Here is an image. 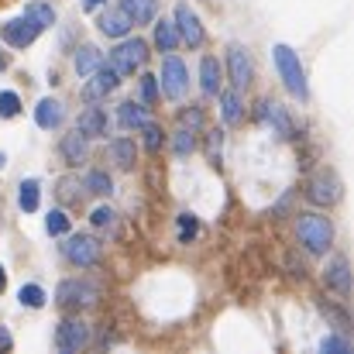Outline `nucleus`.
Listing matches in <instances>:
<instances>
[{
	"label": "nucleus",
	"instance_id": "f257e3e1",
	"mask_svg": "<svg viewBox=\"0 0 354 354\" xmlns=\"http://www.w3.org/2000/svg\"><path fill=\"white\" fill-rule=\"evenodd\" d=\"M296 237L299 244L310 251V254H324L334 241V224L330 217L324 214H299V224H296Z\"/></svg>",
	"mask_w": 354,
	"mask_h": 354
},
{
	"label": "nucleus",
	"instance_id": "f03ea898",
	"mask_svg": "<svg viewBox=\"0 0 354 354\" xmlns=\"http://www.w3.org/2000/svg\"><path fill=\"white\" fill-rule=\"evenodd\" d=\"M272 59H275V69H279V76H282L286 90H289L292 97L306 100V97H310V86H306V73H303L299 52H292L289 45H275Z\"/></svg>",
	"mask_w": 354,
	"mask_h": 354
},
{
	"label": "nucleus",
	"instance_id": "7ed1b4c3",
	"mask_svg": "<svg viewBox=\"0 0 354 354\" xmlns=\"http://www.w3.org/2000/svg\"><path fill=\"white\" fill-rule=\"evenodd\" d=\"M62 258L76 268H93L100 258H104V244L93 234H69L62 244H59Z\"/></svg>",
	"mask_w": 354,
	"mask_h": 354
},
{
	"label": "nucleus",
	"instance_id": "20e7f679",
	"mask_svg": "<svg viewBox=\"0 0 354 354\" xmlns=\"http://www.w3.org/2000/svg\"><path fill=\"white\" fill-rule=\"evenodd\" d=\"M100 299V289L90 282V279H66V282H59V289H55V303L62 306V310H86V306H93Z\"/></svg>",
	"mask_w": 354,
	"mask_h": 354
},
{
	"label": "nucleus",
	"instance_id": "39448f33",
	"mask_svg": "<svg viewBox=\"0 0 354 354\" xmlns=\"http://www.w3.org/2000/svg\"><path fill=\"white\" fill-rule=\"evenodd\" d=\"M148 62V45L141 41V38H120V45L111 52V69L118 73V76H134L141 66Z\"/></svg>",
	"mask_w": 354,
	"mask_h": 354
},
{
	"label": "nucleus",
	"instance_id": "423d86ee",
	"mask_svg": "<svg viewBox=\"0 0 354 354\" xmlns=\"http://www.w3.org/2000/svg\"><path fill=\"white\" fill-rule=\"evenodd\" d=\"M155 80H158V90H162L169 100H183L186 90H189V69H186L183 59L172 55V52L162 59V73H158Z\"/></svg>",
	"mask_w": 354,
	"mask_h": 354
},
{
	"label": "nucleus",
	"instance_id": "0eeeda50",
	"mask_svg": "<svg viewBox=\"0 0 354 354\" xmlns=\"http://www.w3.org/2000/svg\"><path fill=\"white\" fill-rule=\"evenodd\" d=\"M341 179L334 176V172H327V169H320L310 183H306V200L313 203V207H334L337 200H341Z\"/></svg>",
	"mask_w": 354,
	"mask_h": 354
},
{
	"label": "nucleus",
	"instance_id": "6e6552de",
	"mask_svg": "<svg viewBox=\"0 0 354 354\" xmlns=\"http://www.w3.org/2000/svg\"><path fill=\"white\" fill-rule=\"evenodd\" d=\"M227 80H231L234 90H248L251 80H254V62H251V55L241 41L227 45Z\"/></svg>",
	"mask_w": 354,
	"mask_h": 354
},
{
	"label": "nucleus",
	"instance_id": "1a4fd4ad",
	"mask_svg": "<svg viewBox=\"0 0 354 354\" xmlns=\"http://www.w3.org/2000/svg\"><path fill=\"white\" fill-rule=\"evenodd\" d=\"M90 344V327L80 320V317H69L55 327V348L62 354H76Z\"/></svg>",
	"mask_w": 354,
	"mask_h": 354
},
{
	"label": "nucleus",
	"instance_id": "9d476101",
	"mask_svg": "<svg viewBox=\"0 0 354 354\" xmlns=\"http://www.w3.org/2000/svg\"><path fill=\"white\" fill-rule=\"evenodd\" d=\"M38 35H41V28H38L31 17H24V14L0 24V38H3L10 48H28V45H35Z\"/></svg>",
	"mask_w": 354,
	"mask_h": 354
},
{
	"label": "nucleus",
	"instance_id": "9b49d317",
	"mask_svg": "<svg viewBox=\"0 0 354 354\" xmlns=\"http://www.w3.org/2000/svg\"><path fill=\"white\" fill-rule=\"evenodd\" d=\"M176 31H179V38H183L189 48H200V45L207 41V31H203V24H200V14H196L189 3H176Z\"/></svg>",
	"mask_w": 354,
	"mask_h": 354
},
{
	"label": "nucleus",
	"instance_id": "f8f14e48",
	"mask_svg": "<svg viewBox=\"0 0 354 354\" xmlns=\"http://www.w3.org/2000/svg\"><path fill=\"white\" fill-rule=\"evenodd\" d=\"M93 80L83 86V100H90V104H97V100H107L114 90H118V83H120V76L111 69V66H97L93 73H90Z\"/></svg>",
	"mask_w": 354,
	"mask_h": 354
},
{
	"label": "nucleus",
	"instance_id": "ddd939ff",
	"mask_svg": "<svg viewBox=\"0 0 354 354\" xmlns=\"http://www.w3.org/2000/svg\"><path fill=\"white\" fill-rule=\"evenodd\" d=\"M76 131L90 141V138H107L111 134V118L104 107H86L80 118H76Z\"/></svg>",
	"mask_w": 354,
	"mask_h": 354
},
{
	"label": "nucleus",
	"instance_id": "4468645a",
	"mask_svg": "<svg viewBox=\"0 0 354 354\" xmlns=\"http://www.w3.org/2000/svg\"><path fill=\"white\" fill-rule=\"evenodd\" d=\"M324 282H327V289H334V292H341V296L351 292V268H348V258H344V254H337V258L327 265Z\"/></svg>",
	"mask_w": 354,
	"mask_h": 354
},
{
	"label": "nucleus",
	"instance_id": "2eb2a0df",
	"mask_svg": "<svg viewBox=\"0 0 354 354\" xmlns=\"http://www.w3.org/2000/svg\"><path fill=\"white\" fill-rule=\"evenodd\" d=\"M97 28H100V35H107V38H124V35H131V28H134V24H131V17H127L120 7L118 10H111V7H107V10L97 17Z\"/></svg>",
	"mask_w": 354,
	"mask_h": 354
},
{
	"label": "nucleus",
	"instance_id": "dca6fc26",
	"mask_svg": "<svg viewBox=\"0 0 354 354\" xmlns=\"http://www.w3.org/2000/svg\"><path fill=\"white\" fill-rule=\"evenodd\" d=\"M62 120H66V107H62L59 100H52V97L38 100V107H35V124H38L41 131H55V127H62Z\"/></svg>",
	"mask_w": 354,
	"mask_h": 354
},
{
	"label": "nucleus",
	"instance_id": "f3484780",
	"mask_svg": "<svg viewBox=\"0 0 354 354\" xmlns=\"http://www.w3.org/2000/svg\"><path fill=\"white\" fill-rule=\"evenodd\" d=\"M268 124H272V131L282 138V141H296L299 138V131H296V124L289 118V111L282 107V104H268Z\"/></svg>",
	"mask_w": 354,
	"mask_h": 354
},
{
	"label": "nucleus",
	"instance_id": "a211bd4d",
	"mask_svg": "<svg viewBox=\"0 0 354 354\" xmlns=\"http://www.w3.org/2000/svg\"><path fill=\"white\" fill-rule=\"evenodd\" d=\"M217 100H221V118L227 127H237L241 120H244V104H241V90H221L217 93Z\"/></svg>",
	"mask_w": 354,
	"mask_h": 354
},
{
	"label": "nucleus",
	"instance_id": "6ab92c4d",
	"mask_svg": "<svg viewBox=\"0 0 354 354\" xmlns=\"http://www.w3.org/2000/svg\"><path fill=\"white\" fill-rule=\"evenodd\" d=\"M221 62L214 59V55H203V62H200V90L207 93V97H217L221 93Z\"/></svg>",
	"mask_w": 354,
	"mask_h": 354
},
{
	"label": "nucleus",
	"instance_id": "aec40b11",
	"mask_svg": "<svg viewBox=\"0 0 354 354\" xmlns=\"http://www.w3.org/2000/svg\"><path fill=\"white\" fill-rule=\"evenodd\" d=\"M120 10L131 17V24H148L158 14V0H118Z\"/></svg>",
	"mask_w": 354,
	"mask_h": 354
},
{
	"label": "nucleus",
	"instance_id": "412c9836",
	"mask_svg": "<svg viewBox=\"0 0 354 354\" xmlns=\"http://www.w3.org/2000/svg\"><path fill=\"white\" fill-rule=\"evenodd\" d=\"M59 151H62L66 165H80V162H86V138L80 131H69V134H62Z\"/></svg>",
	"mask_w": 354,
	"mask_h": 354
},
{
	"label": "nucleus",
	"instance_id": "4be33fe9",
	"mask_svg": "<svg viewBox=\"0 0 354 354\" xmlns=\"http://www.w3.org/2000/svg\"><path fill=\"white\" fill-rule=\"evenodd\" d=\"M145 120H148V107H145V104L124 100V104L118 107V124L124 127V131H138Z\"/></svg>",
	"mask_w": 354,
	"mask_h": 354
},
{
	"label": "nucleus",
	"instance_id": "5701e85b",
	"mask_svg": "<svg viewBox=\"0 0 354 354\" xmlns=\"http://www.w3.org/2000/svg\"><path fill=\"white\" fill-rule=\"evenodd\" d=\"M179 41H183V38H179V31H176V21H165V17H162V21L155 24V48H158V52H176Z\"/></svg>",
	"mask_w": 354,
	"mask_h": 354
},
{
	"label": "nucleus",
	"instance_id": "b1692460",
	"mask_svg": "<svg viewBox=\"0 0 354 354\" xmlns=\"http://www.w3.org/2000/svg\"><path fill=\"white\" fill-rule=\"evenodd\" d=\"M111 158L118 162L120 169H134V158H138V148H134V141L131 138H111Z\"/></svg>",
	"mask_w": 354,
	"mask_h": 354
},
{
	"label": "nucleus",
	"instance_id": "393cba45",
	"mask_svg": "<svg viewBox=\"0 0 354 354\" xmlns=\"http://www.w3.org/2000/svg\"><path fill=\"white\" fill-rule=\"evenodd\" d=\"M73 66H76V73H80V76H90L97 66H104V52H100L97 45H83V48L76 52Z\"/></svg>",
	"mask_w": 354,
	"mask_h": 354
},
{
	"label": "nucleus",
	"instance_id": "a878e982",
	"mask_svg": "<svg viewBox=\"0 0 354 354\" xmlns=\"http://www.w3.org/2000/svg\"><path fill=\"white\" fill-rule=\"evenodd\" d=\"M38 200H41V183H38V179H24V183L17 186V207H21L24 214H35V210H38Z\"/></svg>",
	"mask_w": 354,
	"mask_h": 354
},
{
	"label": "nucleus",
	"instance_id": "bb28decb",
	"mask_svg": "<svg viewBox=\"0 0 354 354\" xmlns=\"http://www.w3.org/2000/svg\"><path fill=\"white\" fill-rule=\"evenodd\" d=\"M83 189H86V193H93V196H111V193H114V179H111L104 169H93V172H86Z\"/></svg>",
	"mask_w": 354,
	"mask_h": 354
},
{
	"label": "nucleus",
	"instance_id": "cd10ccee",
	"mask_svg": "<svg viewBox=\"0 0 354 354\" xmlns=\"http://www.w3.org/2000/svg\"><path fill=\"white\" fill-rule=\"evenodd\" d=\"M45 299H48V296H45V289H41L38 282H24V286L17 289V303L28 306V310H41Z\"/></svg>",
	"mask_w": 354,
	"mask_h": 354
},
{
	"label": "nucleus",
	"instance_id": "c85d7f7f",
	"mask_svg": "<svg viewBox=\"0 0 354 354\" xmlns=\"http://www.w3.org/2000/svg\"><path fill=\"white\" fill-rule=\"evenodd\" d=\"M24 17H31V21L45 31V28H52V24H55V7H52V3H38V0H35V3H28V7H24Z\"/></svg>",
	"mask_w": 354,
	"mask_h": 354
},
{
	"label": "nucleus",
	"instance_id": "c756f323",
	"mask_svg": "<svg viewBox=\"0 0 354 354\" xmlns=\"http://www.w3.org/2000/svg\"><path fill=\"white\" fill-rule=\"evenodd\" d=\"M55 196H59L66 207H80V200H83V186H80V179H73V176L59 179V189H55Z\"/></svg>",
	"mask_w": 354,
	"mask_h": 354
},
{
	"label": "nucleus",
	"instance_id": "7c9ffc66",
	"mask_svg": "<svg viewBox=\"0 0 354 354\" xmlns=\"http://www.w3.org/2000/svg\"><path fill=\"white\" fill-rule=\"evenodd\" d=\"M196 131H189V127H179L176 134H172V151H176V158H189L193 151H196V138H193Z\"/></svg>",
	"mask_w": 354,
	"mask_h": 354
},
{
	"label": "nucleus",
	"instance_id": "2f4dec72",
	"mask_svg": "<svg viewBox=\"0 0 354 354\" xmlns=\"http://www.w3.org/2000/svg\"><path fill=\"white\" fill-rule=\"evenodd\" d=\"M90 224H93L97 231H111V234H118V210H111V207H97V210L90 214Z\"/></svg>",
	"mask_w": 354,
	"mask_h": 354
},
{
	"label": "nucleus",
	"instance_id": "473e14b6",
	"mask_svg": "<svg viewBox=\"0 0 354 354\" xmlns=\"http://www.w3.org/2000/svg\"><path fill=\"white\" fill-rule=\"evenodd\" d=\"M69 227H73V221H69L66 210H48V217H45V231L48 234L62 237V234H69Z\"/></svg>",
	"mask_w": 354,
	"mask_h": 354
},
{
	"label": "nucleus",
	"instance_id": "72a5a7b5",
	"mask_svg": "<svg viewBox=\"0 0 354 354\" xmlns=\"http://www.w3.org/2000/svg\"><path fill=\"white\" fill-rule=\"evenodd\" d=\"M196 234H200V221H196V214H179V224H176L179 244H189Z\"/></svg>",
	"mask_w": 354,
	"mask_h": 354
},
{
	"label": "nucleus",
	"instance_id": "f704fd0d",
	"mask_svg": "<svg viewBox=\"0 0 354 354\" xmlns=\"http://www.w3.org/2000/svg\"><path fill=\"white\" fill-rule=\"evenodd\" d=\"M207 158H210L214 169H221V162H224V131H210L207 134Z\"/></svg>",
	"mask_w": 354,
	"mask_h": 354
},
{
	"label": "nucleus",
	"instance_id": "c9c22d12",
	"mask_svg": "<svg viewBox=\"0 0 354 354\" xmlns=\"http://www.w3.org/2000/svg\"><path fill=\"white\" fill-rule=\"evenodd\" d=\"M179 127H189V131H200V127H203V107H196V104H189V107H183V111H179Z\"/></svg>",
	"mask_w": 354,
	"mask_h": 354
},
{
	"label": "nucleus",
	"instance_id": "e433bc0d",
	"mask_svg": "<svg viewBox=\"0 0 354 354\" xmlns=\"http://www.w3.org/2000/svg\"><path fill=\"white\" fill-rule=\"evenodd\" d=\"M17 114H21V97L14 90H3L0 93V118L10 120V118H17Z\"/></svg>",
	"mask_w": 354,
	"mask_h": 354
},
{
	"label": "nucleus",
	"instance_id": "4c0bfd02",
	"mask_svg": "<svg viewBox=\"0 0 354 354\" xmlns=\"http://www.w3.org/2000/svg\"><path fill=\"white\" fill-rule=\"evenodd\" d=\"M138 83H141V104H145V107L155 104V100H158V80H155L151 73H145Z\"/></svg>",
	"mask_w": 354,
	"mask_h": 354
},
{
	"label": "nucleus",
	"instance_id": "58836bf2",
	"mask_svg": "<svg viewBox=\"0 0 354 354\" xmlns=\"http://www.w3.org/2000/svg\"><path fill=\"white\" fill-rule=\"evenodd\" d=\"M141 134H145V148H148V151H158V148H162V127H158V124L145 120V124H141Z\"/></svg>",
	"mask_w": 354,
	"mask_h": 354
},
{
	"label": "nucleus",
	"instance_id": "ea45409f",
	"mask_svg": "<svg viewBox=\"0 0 354 354\" xmlns=\"http://www.w3.org/2000/svg\"><path fill=\"white\" fill-rule=\"evenodd\" d=\"M320 351L324 354H348L351 351V341H348V337H324V341H320Z\"/></svg>",
	"mask_w": 354,
	"mask_h": 354
},
{
	"label": "nucleus",
	"instance_id": "a19ab883",
	"mask_svg": "<svg viewBox=\"0 0 354 354\" xmlns=\"http://www.w3.org/2000/svg\"><path fill=\"white\" fill-rule=\"evenodd\" d=\"M320 310H324V317H330V320L337 324V330H344V327H348V313H344V310H337V306H327V303H324Z\"/></svg>",
	"mask_w": 354,
	"mask_h": 354
},
{
	"label": "nucleus",
	"instance_id": "79ce46f5",
	"mask_svg": "<svg viewBox=\"0 0 354 354\" xmlns=\"http://www.w3.org/2000/svg\"><path fill=\"white\" fill-rule=\"evenodd\" d=\"M289 207H292V193H286V196H282V200H279V203L272 207V217H279V214H286Z\"/></svg>",
	"mask_w": 354,
	"mask_h": 354
},
{
	"label": "nucleus",
	"instance_id": "37998d69",
	"mask_svg": "<svg viewBox=\"0 0 354 354\" xmlns=\"http://www.w3.org/2000/svg\"><path fill=\"white\" fill-rule=\"evenodd\" d=\"M10 348H14V337L7 327H0V351H10Z\"/></svg>",
	"mask_w": 354,
	"mask_h": 354
},
{
	"label": "nucleus",
	"instance_id": "c03bdc74",
	"mask_svg": "<svg viewBox=\"0 0 354 354\" xmlns=\"http://www.w3.org/2000/svg\"><path fill=\"white\" fill-rule=\"evenodd\" d=\"M268 104H272V100H258V107H254V120L268 118Z\"/></svg>",
	"mask_w": 354,
	"mask_h": 354
},
{
	"label": "nucleus",
	"instance_id": "a18cd8bd",
	"mask_svg": "<svg viewBox=\"0 0 354 354\" xmlns=\"http://www.w3.org/2000/svg\"><path fill=\"white\" fill-rule=\"evenodd\" d=\"M100 3H104V0H83V10H97Z\"/></svg>",
	"mask_w": 354,
	"mask_h": 354
},
{
	"label": "nucleus",
	"instance_id": "49530a36",
	"mask_svg": "<svg viewBox=\"0 0 354 354\" xmlns=\"http://www.w3.org/2000/svg\"><path fill=\"white\" fill-rule=\"evenodd\" d=\"M7 289V272H3V265H0V292Z\"/></svg>",
	"mask_w": 354,
	"mask_h": 354
},
{
	"label": "nucleus",
	"instance_id": "de8ad7c7",
	"mask_svg": "<svg viewBox=\"0 0 354 354\" xmlns=\"http://www.w3.org/2000/svg\"><path fill=\"white\" fill-rule=\"evenodd\" d=\"M3 69H7V55L0 52V73H3Z\"/></svg>",
	"mask_w": 354,
	"mask_h": 354
},
{
	"label": "nucleus",
	"instance_id": "09e8293b",
	"mask_svg": "<svg viewBox=\"0 0 354 354\" xmlns=\"http://www.w3.org/2000/svg\"><path fill=\"white\" fill-rule=\"evenodd\" d=\"M3 162H7V155H3V151H0V169H3Z\"/></svg>",
	"mask_w": 354,
	"mask_h": 354
}]
</instances>
